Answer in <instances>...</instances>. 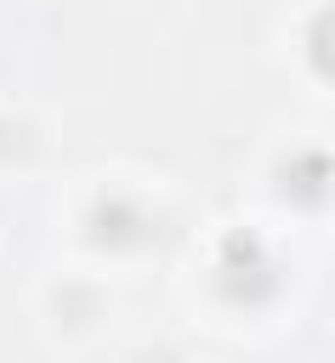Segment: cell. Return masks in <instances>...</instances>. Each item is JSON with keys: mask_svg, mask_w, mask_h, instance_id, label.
Here are the masks:
<instances>
[{"mask_svg": "<svg viewBox=\"0 0 335 363\" xmlns=\"http://www.w3.org/2000/svg\"><path fill=\"white\" fill-rule=\"evenodd\" d=\"M307 68L335 85V6H324V11L307 23Z\"/></svg>", "mask_w": 335, "mask_h": 363, "instance_id": "277c9868", "label": "cell"}, {"mask_svg": "<svg viewBox=\"0 0 335 363\" xmlns=\"http://www.w3.org/2000/svg\"><path fill=\"white\" fill-rule=\"evenodd\" d=\"M216 261H221V272H216V295H221L227 306H238V312H261V306L278 301L284 272H278V261L267 255V244H261L250 227H227L221 244H216Z\"/></svg>", "mask_w": 335, "mask_h": 363, "instance_id": "6da1fadb", "label": "cell"}, {"mask_svg": "<svg viewBox=\"0 0 335 363\" xmlns=\"http://www.w3.org/2000/svg\"><path fill=\"white\" fill-rule=\"evenodd\" d=\"M85 244L91 250H102V255H131V250H142L148 238H153V216L136 204V199H125V193H102L91 210H85Z\"/></svg>", "mask_w": 335, "mask_h": 363, "instance_id": "3957f363", "label": "cell"}, {"mask_svg": "<svg viewBox=\"0 0 335 363\" xmlns=\"http://www.w3.org/2000/svg\"><path fill=\"white\" fill-rule=\"evenodd\" d=\"M0 153H28V142H23V125H0Z\"/></svg>", "mask_w": 335, "mask_h": 363, "instance_id": "8992f818", "label": "cell"}, {"mask_svg": "<svg viewBox=\"0 0 335 363\" xmlns=\"http://www.w3.org/2000/svg\"><path fill=\"white\" fill-rule=\"evenodd\" d=\"M57 312H62V323H68V329H79V323H91V318H97V295H91V289H79V284H62V289H57Z\"/></svg>", "mask_w": 335, "mask_h": 363, "instance_id": "5b68a950", "label": "cell"}, {"mask_svg": "<svg viewBox=\"0 0 335 363\" xmlns=\"http://www.w3.org/2000/svg\"><path fill=\"white\" fill-rule=\"evenodd\" d=\"M273 193H278L290 210H301V216L324 210V204L335 199V153H329V147H290V153L273 164Z\"/></svg>", "mask_w": 335, "mask_h": 363, "instance_id": "7a4b0ae2", "label": "cell"}]
</instances>
